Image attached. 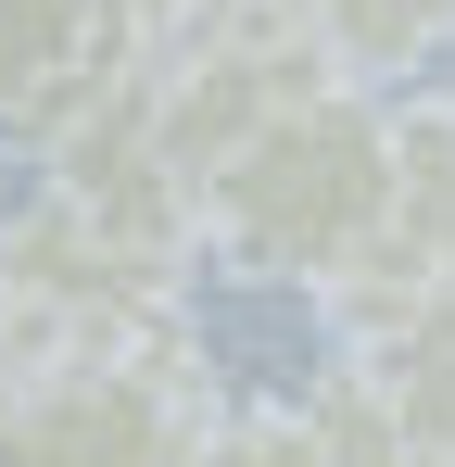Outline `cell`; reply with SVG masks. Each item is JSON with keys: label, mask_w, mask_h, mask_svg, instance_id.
I'll return each instance as SVG.
<instances>
[{"label": "cell", "mask_w": 455, "mask_h": 467, "mask_svg": "<svg viewBox=\"0 0 455 467\" xmlns=\"http://www.w3.org/2000/svg\"><path fill=\"white\" fill-rule=\"evenodd\" d=\"M240 0H89V51L101 64H164L190 38H216Z\"/></svg>", "instance_id": "cell-7"}, {"label": "cell", "mask_w": 455, "mask_h": 467, "mask_svg": "<svg viewBox=\"0 0 455 467\" xmlns=\"http://www.w3.org/2000/svg\"><path fill=\"white\" fill-rule=\"evenodd\" d=\"M203 417H216V367L190 328L38 354L0 379V467H177Z\"/></svg>", "instance_id": "cell-2"}, {"label": "cell", "mask_w": 455, "mask_h": 467, "mask_svg": "<svg viewBox=\"0 0 455 467\" xmlns=\"http://www.w3.org/2000/svg\"><path fill=\"white\" fill-rule=\"evenodd\" d=\"M177 467H329V455H316L303 404H216V417L190 430Z\"/></svg>", "instance_id": "cell-8"}, {"label": "cell", "mask_w": 455, "mask_h": 467, "mask_svg": "<svg viewBox=\"0 0 455 467\" xmlns=\"http://www.w3.org/2000/svg\"><path fill=\"white\" fill-rule=\"evenodd\" d=\"M303 430H316V455H329V467H430L418 442H405V430H392V404L367 391V367H354V354H342V367L316 379Z\"/></svg>", "instance_id": "cell-6"}, {"label": "cell", "mask_w": 455, "mask_h": 467, "mask_svg": "<svg viewBox=\"0 0 455 467\" xmlns=\"http://www.w3.org/2000/svg\"><path fill=\"white\" fill-rule=\"evenodd\" d=\"M379 202H392V101L342 77L291 114H266L190 190V265L240 278V291H329L379 240Z\"/></svg>", "instance_id": "cell-1"}, {"label": "cell", "mask_w": 455, "mask_h": 467, "mask_svg": "<svg viewBox=\"0 0 455 467\" xmlns=\"http://www.w3.org/2000/svg\"><path fill=\"white\" fill-rule=\"evenodd\" d=\"M89 64V0H0V127Z\"/></svg>", "instance_id": "cell-5"}, {"label": "cell", "mask_w": 455, "mask_h": 467, "mask_svg": "<svg viewBox=\"0 0 455 467\" xmlns=\"http://www.w3.org/2000/svg\"><path fill=\"white\" fill-rule=\"evenodd\" d=\"M342 354L367 367V391L392 404V430H405L430 467H455V278H430L379 341H342Z\"/></svg>", "instance_id": "cell-3"}, {"label": "cell", "mask_w": 455, "mask_h": 467, "mask_svg": "<svg viewBox=\"0 0 455 467\" xmlns=\"http://www.w3.org/2000/svg\"><path fill=\"white\" fill-rule=\"evenodd\" d=\"M303 26H316V51L342 64L354 88H379V77H418L430 51L455 38V0H291Z\"/></svg>", "instance_id": "cell-4"}, {"label": "cell", "mask_w": 455, "mask_h": 467, "mask_svg": "<svg viewBox=\"0 0 455 467\" xmlns=\"http://www.w3.org/2000/svg\"><path fill=\"white\" fill-rule=\"evenodd\" d=\"M0 379H13V291H0Z\"/></svg>", "instance_id": "cell-9"}]
</instances>
